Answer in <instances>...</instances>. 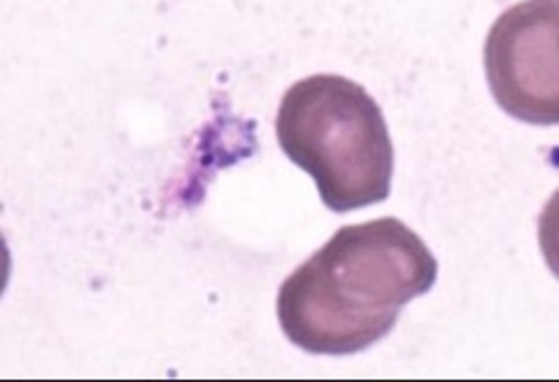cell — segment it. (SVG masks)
<instances>
[{
  "instance_id": "6da1fadb",
  "label": "cell",
  "mask_w": 559,
  "mask_h": 382,
  "mask_svg": "<svg viewBox=\"0 0 559 382\" xmlns=\"http://www.w3.org/2000/svg\"><path fill=\"white\" fill-rule=\"evenodd\" d=\"M439 264L404 222L353 224L296 268L277 294L285 336L310 355H355L388 336L427 294Z\"/></svg>"
},
{
  "instance_id": "7a4b0ae2",
  "label": "cell",
  "mask_w": 559,
  "mask_h": 382,
  "mask_svg": "<svg viewBox=\"0 0 559 382\" xmlns=\"http://www.w3.org/2000/svg\"><path fill=\"white\" fill-rule=\"evenodd\" d=\"M275 131L329 211H359L390 196L394 147L388 121L361 84L341 75L296 82L280 103Z\"/></svg>"
},
{
  "instance_id": "3957f363",
  "label": "cell",
  "mask_w": 559,
  "mask_h": 382,
  "mask_svg": "<svg viewBox=\"0 0 559 382\" xmlns=\"http://www.w3.org/2000/svg\"><path fill=\"white\" fill-rule=\"evenodd\" d=\"M485 73L503 112L536 127L559 124V0H522L485 40Z\"/></svg>"
},
{
  "instance_id": "277c9868",
  "label": "cell",
  "mask_w": 559,
  "mask_h": 382,
  "mask_svg": "<svg viewBox=\"0 0 559 382\" xmlns=\"http://www.w3.org/2000/svg\"><path fill=\"white\" fill-rule=\"evenodd\" d=\"M538 246L552 275L559 280V189L538 217Z\"/></svg>"
}]
</instances>
